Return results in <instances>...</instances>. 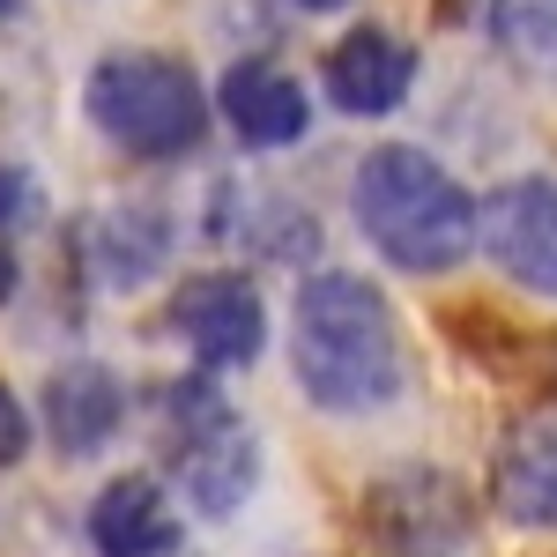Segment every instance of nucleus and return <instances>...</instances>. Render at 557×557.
I'll return each mask as SVG.
<instances>
[{"label": "nucleus", "instance_id": "obj_1", "mask_svg": "<svg viewBox=\"0 0 557 557\" xmlns=\"http://www.w3.org/2000/svg\"><path fill=\"white\" fill-rule=\"evenodd\" d=\"M290 380L327 417H380L409 394L394 305L357 268H320L290 298Z\"/></svg>", "mask_w": 557, "mask_h": 557}, {"label": "nucleus", "instance_id": "obj_19", "mask_svg": "<svg viewBox=\"0 0 557 557\" xmlns=\"http://www.w3.org/2000/svg\"><path fill=\"white\" fill-rule=\"evenodd\" d=\"M15 8H23V0H0V23H8V15H15Z\"/></svg>", "mask_w": 557, "mask_h": 557}, {"label": "nucleus", "instance_id": "obj_8", "mask_svg": "<svg viewBox=\"0 0 557 557\" xmlns=\"http://www.w3.org/2000/svg\"><path fill=\"white\" fill-rule=\"evenodd\" d=\"M38 424L60 461H97L127 431V380L112 364H97V357H67V364L45 372Z\"/></svg>", "mask_w": 557, "mask_h": 557}, {"label": "nucleus", "instance_id": "obj_11", "mask_svg": "<svg viewBox=\"0 0 557 557\" xmlns=\"http://www.w3.org/2000/svg\"><path fill=\"white\" fill-rule=\"evenodd\" d=\"M215 120L238 134L246 149H290L312 127V97L275 60H231L223 83H215Z\"/></svg>", "mask_w": 557, "mask_h": 557}, {"label": "nucleus", "instance_id": "obj_7", "mask_svg": "<svg viewBox=\"0 0 557 557\" xmlns=\"http://www.w3.org/2000/svg\"><path fill=\"white\" fill-rule=\"evenodd\" d=\"M483 260L528 298L557 305V178L520 172L483 194Z\"/></svg>", "mask_w": 557, "mask_h": 557}, {"label": "nucleus", "instance_id": "obj_3", "mask_svg": "<svg viewBox=\"0 0 557 557\" xmlns=\"http://www.w3.org/2000/svg\"><path fill=\"white\" fill-rule=\"evenodd\" d=\"M83 112L120 157H134V164H178V157H194L209 141L215 97L201 89V75L178 52L127 45V52H104L89 67Z\"/></svg>", "mask_w": 557, "mask_h": 557}, {"label": "nucleus", "instance_id": "obj_2", "mask_svg": "<svg viewBox=\"0 0 557 557\" xmlns=\"http://www.w3.org/2000/svg\"><path fill=\"white\" fill-rule=\"evenodd\" d=\"M349 215L394 275H454L483 246V201L417 141H380L357 157Z\"/></svg>", "mask_w": 557, "mask_h": 557}, {"label": "nucleus", "instance_id": "obj_18", "mask_svg": "<svg viewBox=\"0 0 557 557\" xmlns=\"http://www.w3.org/2000/svg\"><path fill=\"white\" fill-rule=\"evenodd\" d=\"M290 8H305V15H343L349 0H290Z\"/></svg>", "mask_w": 557, "mask_h": 557}, {"label": "nucleus", "instance_id": "obj_10", "mask_svg": "<svg viewBox=\"0 0 557 557\" xmlns=\"http://www.w3.org/2000/svg\"><path fill=\"white\" fill-rule=\"evenodd\" d=\"M83 535H89V550H97V557H178L186 520H178L164 475L127 469V475H112V483L89 498Z\"/></svg>", "mask_w": 557, "mask_h": 557}, {"label": "nucleus", "instance_id": "obj_4", "mask_svg": "<svg viewBox=\"0 0 557 557\" xmlns=\"http://www.w3.org/2000/svg\"><path fill=\"white\" fill-rule=\"evenodd\" d=\"M164 461L186 513L231 520L260 491V431L223 401L209 372L164 386Z\"/></svg>", "mask_w": 557, "mask_h": 557}, {"label": "nucleus", "instance_id": "obj_6", "mask_svg": "<svg viewBox=\"0 0 557 557\" xmlns=\"http://www.w3.org/2000/svg\"><path fill=\"white\" fill-rule=\"evenodd\" d=\"M172 335L194 349L201 372H246L268 349V298L238 268H201L172 290Z\"/></svg>", "mask_w": 557, "mask_h": 557}, {"label": "nucleus", "instance_id": "obj_17", "mask_svg": "<svg viewBox=\"0 0 557 557\" xmlns=\"http://www.w3.org/2000/svg\"><path fill=\"white\" fill-rule=\"evenodd\" d=\"M23 290V260H15V238H0V305Z\"/></svg>", "mask_w": 557, "mask_h": 557}, {"label": "nucleus", "instance_id": "obj_5", "mask_svg": "<svg viewBox=\"0 0 557 557\" xmlns=\"http://www.w3.org/2000/svg\"><path fill=\"white\" fill-rule=\"evenodd\" d=\"M357 528H364L372 557H461L475 543V498L461 475L409 461V469H386L364 491Z\"/></svg>", "mask_w": 557, "mask_h": 557}, {"label": "nucleus", "instance_id": "obj_9", "mask_svg": "<svg viewBox=\"0 0 557 557\" xmlns=\"http://www.w3.org/2000/svg\"><path fill=\"white\" fill-rule=\"evenodd\" d=\"M320 83H327V104H335L343 120H386V112H401L409 89H417V45H401L394 30H380V23H357V30L327 52Z\"/></svg>", "mask_w": 557, "mask_h": 557}, {"label": "nucleus", "instance_id": "obj_15", "mask_svg": "<svg viewBox=\"0 0 557 557\" xmlns=\"http://www.w3.org/2000/svg\"><path fill=\"white\" fill-rule=\"evenodd\" d=\"M45 209L38 178L23 172V164H0V238H15V231H30Z\"/></svg>", "mask_w": 557, "mask_h": 557}, {"label": "nucleus", "instance_id": "obj_13", "mask_svg": "<svg viewBox=\"0 0 557 557\" xmlns=\"http://www.w3.org/2000/svg\"><path fill=\"white\" fill-rule=\"evenodd\" d=\"M172 215L149 209V201H127V209L97 215V231H89V260H97V275H104V290H141V283H157L164 268H172Z\"/></svg>", "mask_w": 557, "mask_h": 557}, {"label": "nucleus", "instance_id": "obj_14", "mask_svg": "<svg viewBox=\"0 0 557 557\" xmlns=\"http://www.w3.org/2000/svg\"><path fill=\"white\" fill-rule=\"evenodd\" d=\"M491 30H498V45L513 52L528 75L557 83V0H506Z\"/></svg>", "mask_w": 557, "mask_h": 557}, {"label": "nucleus", "instance_id": "obj_12", "mask_svg": "<svg viewBox=\"0 0 557 557\" xmlns=\"http://www.w3.org/2000/svg\"><path fill=\"white\" fill-rule=\"evenodd\" d=\"M498 513L528 535H557V417H520L491 461Z\"/></svg>", "mask_w": 557, "mask_h": 557}, {"label": "nucleus", "instance_id": "obj_16", "mask_svg": "<svg viewBox=\"0 0 557 557\" xmlns=\"http://www.w3.org/2000/svg\"><path fill=\"white\" fill-rule=\"evenodd\" d=\"M30 438H38V424H30V409H23V394L0 380V469H15L23 454H30Z\"/></svg>", "mask_w": 557, "mask_h": 557}]
</instances>
